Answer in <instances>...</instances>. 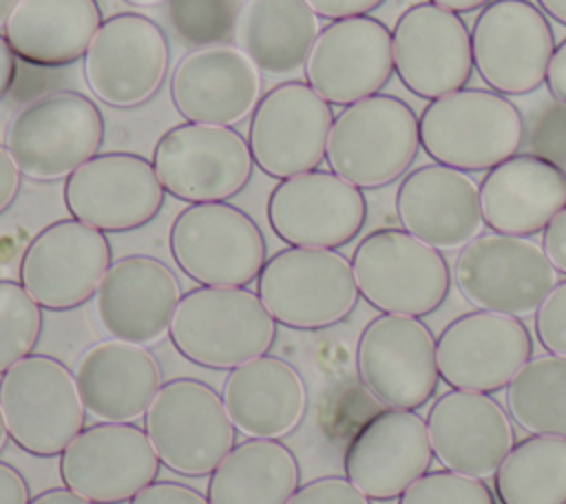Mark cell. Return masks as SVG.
I'll return each instance as SVG.
<instances>
[{"label":"cell","instance_id":"cell-23","mask_svg":"<svg viewBox=\"0 0 566 504\" xmlns=\"http://www.w3.org/2000/svg\"><path fill=\"white\" fill-rule=\"evenodd\" d=\"M179 301L181 285L164 261L128 254L106 270L95 292V316L111 338L148 347L168 336Z\"/></svg>","mask_w":566,"mask_h":504},{"label":"cell","instance_id":"cell-42","mask_svg":"<svg viewBox=\"0 0 566 504\" xmlns=\"http://www.w3.org/2000/svg\"><path fill=\"white\" fill-rule=\"evenodd\" d=\"M310 9L325 20H343V18H356L367 15L382 7L387 0H305Z\"/></svg>","mask_w":566,"mask_h":504},{"label":"cell","instance_id":"cell-45","mask_svg":"<svg viewBox=\"0 0 566 504\" xmlns=\"http://www.w3.org/2000/svg\"><path fill=\"white\" fill-rule=\"evenodd\" d=\"M29 484L18 469L0 462V504H29Z\"/></svg>","mask_w":566,"mask_h":504},{"label":"cell","instance_id":"cell-17","mask_svg":"<svg viewBox=\"0 0 566 504\" xmlns=\"http://www.w3.org/2000/svg\"><path fill=\"white\" fill-rule=\"evenodd\" d=\"M164 199L153 161L137 153H97L64 181L71 217L102 232H130L150 223Z\"/></svg>","mask_w":566,"mask_h":504},{"label":"cell","instance_id":"cell-52","mask_svg":"<svg viewBox=\"0 0 566 504\" xmlns=\"http://www.w3.org/2000/svg\"><path fill=\"white\" fill-rule=\"evenodd\" d=\"M124 2H128L133 7H157V4H164L168 0H124Z\"/></svg>","mask_w":566,"mask_h":504},{"label":"cell","instance_id":"cell-1","mask_svg":"<svg viewBox=\"0 0 566 504\" xmlns=\"http://www.w3.org/2000/svg\"><path fill=\"white\" fill-rule=\"evenodd\" d=\"M420 146L440 166L462 172L491 170L524 141L520 108L491 88H460L424 104Z\"/></svg>","mask_w":566,"mask_h":504},{"label":"cell","instance_id":"cell-18","mask_svg":"<svg viewBox=\"0 0 566 504\" xmlns=\"http://www.w3.org/2000/svg\"><path fill=\"white\" fill-rule=\"evenodd\" d=\"M391 44L398 80L420 99L460 91L471 80V31L460 13L416 2L398 15Z\"/></svg>","mask_w":566,"mask_h":504},{"label":"cell","instance_id":"cell-43","mask_svg":"<svg viewBox=\"0 0 566 504\" xmlns=\"http://www.w3.org/2000/svg\"><path fill=\"white\" fill-rule=\"evenodd\" d=\"M542 250L551 265L566 274V208H562L542 232Z\"/></svg>","mask_w":566,"mask_h":504},{"label":"cell","instance_id":"cell-10","mask_svg":"<svg viewBox=\"0 0 566 504\" xmlns=\"http://www.w3.org/2000/svg\"><path fill=\"white\" fill-rule=\"evenodd\" d=\"M451 281L478 309L528 316L557 283L544 250L526 237L478 234L460 248Z\"/></svg>","mask_w":566,"mask_h":504},{"label":"cell","instance_id":"cell-13","mask_svg":"<svg viewBox=\"0 0 566 504\" xmlns=\"http://www.w3.org/2000/svg\"><path fill=\"white\" fill-rule=\"evenodd\" d=\"M170 66L164 29L148 15H108L84 53V80L111 108H137L155 97Z\"/></svg>","mask_w":566,"mask_h":504},{"label":"cell","instance_id":"cell-2","mask_svg":"<svg viewBox=\"0 0 566 504\" xmlns=\"http://www.w3.org/2000/svg\"><path fill=\"white\" fill-rule=\"evenodd\" d=\"M418 115L398 95L376 93L347 104L332 124L325 159L332 172L360 190L405 177L418 157Z\"/></svg>","mask_w":566,"mask_h":504},{"label":"cell","instance_id":"cell-27","mask_svg":"<svg viewBox=\"0 0 566 504\" xmlns=\"http://www.w3.org/2000/svg\"><path fill=\"white\" fill-rule=\"evenodd\" d=\"M402 228L436 250H458L482 228L480 192L462 170L424 164L409 170L396 190Z\"/></svg>","mask_w":566,"mask_h":504},{"label":"cell","instance_id":"cell-53","mask_svg":"<svg viewBox=\"0 0 566 504\" xmlns=\"http://www.w3.org/2000/svg\"><path fill=\"white\" fill-rule=\"evenodd\" d=\"M7 438H9V431H7V427H4V418H2V411H0V451H2L4 444H7Z\"/></svg>","mask_w":566,"mask_h":504},{"label":"cell","instance_id":"cell-16","mask_svg":"<svg viewBox=\"0 0 566 504\" xmlns=\"http://www.w3.org/2000/svg\"><path fill=\"white\" fill-rule=\"evenodd\" d=\"M113 250L106 232L77 219H57L42 228L20 259V283L51 312H66L95 296Z\"/></svg>","mask_w":566,"mask_h":504},{"label":"cell","instance_id":"cell-7","mask_svg":"<svg viewBox=\"0 0 566 504\" xmlns=\"http://www.w3.org/2000/svg\"><path fill=\"white\" fill-rule=\"evenodd\" d=\"M256 294L270 316L292 329H325L358 303L352 261L325 248H283L268 256Z\"/></svg>","mask_w":566,"mask_h":504},{"label":"cell","instance_id":"cell-3","mask_svg":"<svg viewBox=\"0 0 566 504\" xmlns=\"http://www.w3.org/2000/svg\"><path fill=\"white\" fill-rule=\"evenodd\" d=\"M168 336L186 360L230 371L272 347L276 321L248 287L201 285L181 294Z\"/></svg>","mask_w":566,"mask_h":504},{"label":"cell","instance_id":"cell-5","mask_svg":"<svg viewBox=\"0 0 566 504\" xmlns=\"http://www.w3.org/2000/svg\"><path fill=\"white\" fill-rule=\"evenodd\" d=\"M358 294L382 314L427 316L449 294L451 270L433 245L405 228H378L365 234L352 254Z\"/></svg>","mask_w":566,"mask_h":504},{"label":"cell","instance_id":"cell-44","mask_svg":"<svg viewBox=\"0 0 566 504\" xmlns=\"http://www.w3.org/2000/svg\"><path fill=\"white\" fill-rule=\"evenodd\" d=\"M22 188V172L18 170L7 146L0 144V214L9 210Z\"/></svg>","mask_w":566,"mask_h":504},{"label":"cell","instance_id":"cell-22","mask_svg":"<svg viewBox=\"0 0 566 504\" xmlns=\"http://www.w3.org/2000/svg\"><path fill=\"white\" fill-rule=\"evenodd\" d=\"M303 71L327 104L347 106L371 97L394 75L391 31L371 15L332 20L318 31Z\"/></svg>","mask_w":566,"mask_h":504},{"label":"cell","instance_id":"cell-50","mask_svg":"<svg viewBox=\"0 0 566 504\" xmlns=\"http://www.w3.org/2000/svg\"><path fill=\"white\" fill-rule=\"evenodd\" d=\"M535 4L544 11V15L566 27V0H535Z\"/></svg>","mask_w":566,"mask_h":504},{"label":"cell","instance_id":"cell-51","mask_svg":"<svg viewBox=\"0 0 566 504\" xmlns=\"http://www.w3.org/2000/svg\"><path fill=\"white\" fill-rule=\"evenodd\" d=\"M18 2L20 0H0V27H4V22L9 20V15H11V11L15 9Z\"/></svg>","mask_w":566,"mask_h":504},{"label":"cell","instance_id":"cell-48","mask_svg":"<svg viewBox=\"0 0 566 504\" xmlns=\"http://www.w3.org/2000/svg\"><path fill=\"white\" fill-rule=\"evenodd\" d=\"M29 504H93V502L77 495L75 491H71L66 486H60V489H49L35 497H31Z\"/></svg>","mask_w":566,"mask_h":504},{"label":"cell","instance_id":"cell-19","mask_svg":"<svg viewBox=\"0 0 566 504\" xmlns=\"http://www.w3.org/2000/svg\"><path fill=\"white\" fill-rule=\"evenodd\" d=\"M533 338L517 318L475 309L455 316L436 338L440 378L451 389L493 393L531 360Z\"/></svg>","mask_w":566,"mask_h":504},{"label":"cell","instance_id":"cell-32","mask_svg":"<svg viewBox=\"0 0 566 504\" xmlns=\"http://www.w3.org/2000/svg\"><path fill=\"white\" fill-rule=\"evenodd\" d=\"M318 31V15L305 0H245L234 22L237 46L268 75L298 71Z\"/></svg>","mask_w":566,"mask_h":504},{"label":"cell","instance_id":"cell-39","mask_svg":"<svg viewBox=\"0 0 566 504\" xmlns=\"http://www.w3.org/2000/svg\"><path fill=\"white\" fill-rule=\"evenodd\" d=\"M535 334L548 354L566 356V279L555 283L535 309Z\"/></svg>","mask_w":566,"mask_h":504},{"label":"cell","instance_id":"cell-11","mask_svg":"<svg viewBox=\"0 0 566 504\" xmlns=\"http://www.w3.org/2000/svg\"><path fill=\"white\" fill-rule=\"evenodd\" d=\"M153 166L175 199L212 203L228 201L245 188L254 159L248 139L232 126L184 122L157 139Z\"/></svg>","mask_w":566,"mask_h":504},{"label":"cell","instance_id":"cell-12","mask_svg":"<svg viewBox=\"0 0 566 504\" xmlns=\"http://www.w3.org/2000/svg\"><path fill=\"white\" fill-rule=\"evenodd\" d=\"M555 33L531 0H491L471 27L473 69L500 95H528L546 82Z\"/></svg>","mask_w":566,"mask_h":504},{"label":"cell","instance_id":"cell-24","mask_svg":"<svg viewBox=\"0 0 566 504\" xmlns=\"http://www.w3.org/2000/svg\"><path fill=\"white\" fill-rule=\"evenodd\" d=\"M433 460L427 422L409 409L374 413L349 440L345 477L369 500L400 497Z\"/></svg>","mask_w":566,"mask_h":504},{"label":"cell","instance_id":"cell-9","mask_svg":"<svg viewBox=\"0 0 566 504\" xmlns=\"http://www.w3.org/2000/svg\"><path fill=\"white\" fill-rule=\"evenodd\" d=\"M168 245L179 270L210 287H245L268 261L256 221L226 201L184 208L170 225Z\"/></svg>","mask_w":566,"mask_h":504},{"label":"cell","instance_id":"cell-49","mask_svg":"<svg viewBox=\"0 0 566 504\" xmlns=\"http://www.w3.org/2000/svg\"><path fill=\"white\" fill-rule=\"evenodd\" d=\"M427 2H433L442 9L453 11V13H471V11H478V9L486 7L491 0H427Z\"/></svg>","mask_w":566,"mask_h":504},{"label":"cell","instance_id":"cell-38","mask_svg":"<svg viewBox=\"0 0 566 504\" xmlns=\"http://www.w3.org/2000/svg\"><path fill=\"white\" fill-rule=\"evenodd\" d=\"M398 504H495V497L484 480L442 469L418 477Z\"/></svg>","mask_w":566,"mask_h":504},{"label":"cell","instance_id":"cell-47","mask_svg":"<svg viewBox=\"0 0 566 504\" xmlns=\"http://www.w3.org/2000/svg\"><path fill=\"white\" fill-rule=\"evenodd\" d=\"M15 53L9 46V42L4 40V35H0V99L13 88L15 82Z\"/></svg>","mask_w":566,"mask_h":504},{"label":"cell","instance_id":"cell-34","mask_svg":"<svg viewBox=\"0 0 566 504\" xmlns=\"http://www.w3.org/2000/svg\"><path fill=\"white\" fill-rule=\"evenodd\" d=\"M493 480L502 504H566V438L528 435L515 442Z\"/></svg>","mask_w":566,"mask_h":504},{"label":"cell","instance_id":"cell-26","mask_svg":"<svg viewBox=\"0 0 566 504\" xmlns=\"http://www.w3.org/2000/svg\"><path fill=\"white\" fill-rule=\"evenodd\" d=\"M427 431L438 462L462 475L493 477L515 444L504 407L482 391L451 389L436 398Z\"/></svg>","mask_w":566,"mask_h":504},{"label":"cell","instance_id":"cell-40","mask_svg":"<svg viewBox=\"0 0 566 504\" xmlns=\"http://www.w3.org/2000/svg\"><path fill=\"white\" fill-rule=\"evenodd\" d=\"M287 504H371V500L347 477L325 475L298 486Z\"/></svg>","mask_w":566,"mask_h":504},{"label":"cell","instance_id":"cell-37","mask_svg":"<svg viewBox=\"0 0 566 504\" xmlns=\"http://www.w3.org/2000/svg\"><path fill=\"white\" fill-rule=\"evenodd\" d=\"M237 13L234 0H168L170 29L190 49L228 44Z\"/></svg>","mask_w":566,"mask_h":504},{"label":"cell","instance_id":"cell-21","mask_svg":"<svg viewBox=\"0 0 566 504\" xmlns=\"http://www.w3.org/2000/svg\"><path fill=\"white\" fill-rule=\"evenodd\" d=\"M159 464L144 429L133 422H97L60 453V477L93 504H122L155 482Z\"/></svg>","mask_w":566,"mask_h":504},{"label":"cell","instance_id":"cell-25","mask_svg":"<svg viewBox=\"0 0 566 504\" xmlns=\"http://www.w3.org/2000/svg\"><path fill=\"white\" fill-rule=\"evenodd\" d=\"M170 99L186 122L234 126L261 99V71L239 46L190 49L172 69Z\"/></svg>","mask_w":566,"mask_h":504},{"label":"cell","instance_id":"cell-4","mask_svg":"<svg viewBox=\"0 0 566 504\" xmlns=\"http://www.w3.org/2000/svg\"><path fill=\"white\" fill-rule=\"evenodd\" d=\"M104 144V117L77 91H53L24 104L7 124L4 146L22 177L66 179Z\"/></svg>","mask_w":566,"mask_h":504},{"label":"cell","instance_id":"cell-29","mask_svg":"<svg viewBox=\"0 0 566 504\" xmlns=\"http://www.w3.org/2000/svg\"><path fill=\"white\" fill-rule=\"evenodd\" d=\"M221 398L234 429L248 438L281 440L301 424L307 409L301 374L268 354L230 369Z\"/></svg>","mask_w":566,"mask_h":504},{"label":"cell","instance_id":"cell-46","mask_svg":"<svg viewBox=\"0 0 566 504\" xmlns=\"http://www.w3.org/2000/svg\"><path fill=\"white\" fill-rule=\"evenodd\" d=\"M546 86L548 93L566 106V38L555 44V51L551 55L548 62V71H546Z\"/></svg>","mask_w":566,"mask_h":504},{"label":"cell","instance_id":"cell-28","mask_svg":"<svg viewBox=\"0 0 566 504\" xmlns=\"http://www.w3.org/2000/svg\"><path fill=\"white\" fill-rule=\"evenodd\" d=\"M478 192L491 232L533 237L566 208V170L548 157L515 153L486 170Z\"/></svg>","mask_w":566,"mask_h":504},{"label":"cell","instance_id":"cell-14","mask_svg":"<svg viewBox=\"0 0 566 504\" xmlns=\"http://www.w3.org/2000/svg\"><path fill=\"white\" fill-rule=\"evenodd\" d=\"M356 371L380 405L416 411L431 400L440 382L436 336L416 316H374L356 343Z\"/></svg>","mask_w":566,"mask_h":504},{"label":"cell","instance_id":"cell-30","mask_svg":"<svg viewBox=\"0 0 566 504\" xmlns=\"http://www.w3.org/2000/svg\"><path fill=\"white\" fill-rule=\"evenodd\" d=\"M75 380L86 413L102 422H133L144 416L164 385L161 367L146 347L115 338L82 354Z\"/></svg>","mask_w":566,"mask_h":504},{"label":"cell","instance_id":"cell-31","mask_svg":"<svg viewBox=\"0 0 566 504\" xmlns=\"http://www.w3.org/2000/svg\"><path fill=\"white\" fill-rule=\"evenodd\" d=\"M102 22L97 0H20L2 29L15 57L55 69L84 57Z\"/></svg>","mask_w":566,"mask_h":504},{"label":"cell","instance_id":"cell-41","mask_svg":"<svg viewBox=\"0 0 566 504\" xmlns=\"http://www.w3.org/2000/svg\"><path fill=\"white\" fill-rule=\"evenodd\" d=\"M128 504H210L199 491L179 482H150Z\"/></svg>","mask_w":566,"mask_h":504},{"label":"cell","instance_id":"cell-15","mask_svg":"<svg viewBox=\"0 0 566 504\" xmlns=\"http://www.w3.org/2000/svg\"><path fill=\"white\" fill-rule=\"evenodd\" d=\"M332 124V104L307 82L274 84L250 117L248 146L256 168L279 181L316 170L325 159Z\"/></svg>","mask_w":566,"mask_h":504},{"label":"cell","instance_id":"cell-36","mask_svg":"<svg viewBox=\"0 0 566 504\" xmlns=\"http://www.w3.org/2000/svg\"><path fill=\"white\" fill-rule=\"evenodd\" d=\"M42 336V307L20 281L0 279V376L33 354Z\"/></svg>","mask_w":566,"mask_h":504},{"label":"cell","instance_id":"cell-8","mask_svg":"<svg viewBox=\"0 0 566 504\" xmlns=\"http://www.w3.org/2000/svg\"><path fill=\"white\" fill-rule=\"evenodd\" d=\"M144 431L159 462L186 477L210 475L237 440L223 398L195 378L159 387L144 413Z\"/></svg>","mask_w":566,"mask_h":504},{"label":"cell","instance_id":"cell-20","mask_svg":"<svg viewBox=\"0 0 566 504\" xmlns=\"http://www.w3.org/2000/svg\"><path fill=\"white\" fill-rule=\"evenodd\" d=\"M265 212L270 228L287 245L336 250L360 234L367 199L336 172L316 168L279 181Z\"/></svg>","mask_w":566,"mask_h":504},{"label":"cell","instance_id":"cell-35","mask_svg":"<svg viewBox=\"0 0 566 504\" xmlns=\"http://www.w3.org/2000/svg\"><path fill=\"white\" fill-rule=\"evenodd\" d=\"M506 411L533 435L566 438V356L531 358L506 385Z\"/></svg>","mask_w":566,"mask_h":504},{"label":"cell","instance_id":"cell-33","mask_svg":"<svg viewBox=\"0 0 566 504\" xmlns=\"http://www.w3.org/2000/svg\"><path fill=\"white\" fill-rule=\"evenodd\" d=\"M298 486L301 469L290 447L248 438L210 473L206 497L210 504H287Z\"/></svg>","mask_w":566,"mask_h":504},{"label":"cell","instance_id":"cell-6","mask_svg":"<svg viewBox=\"0 0 566 504\" xmlns=\"http://www.w3.org/2000/svg\"><path fill=\"white\" fill-rule=\"evenodd\" d=\"M0 411L9 438L38 458L60 455L86 422L75 374L46 354H29L0 376Z\"/></svg>","mask_w":566,"mask_h":504}]
</instances>
